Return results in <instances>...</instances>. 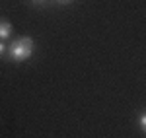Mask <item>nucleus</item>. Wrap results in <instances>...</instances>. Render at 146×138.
<instances>
[{
  "mask_svg": "<svg viewBox=\"0 0 146 138\" xmlns=\"http://www.w3.org/2000/svg\"><path fill=\"white\" fill-rule=\"evenodd\" d=\"M33 39L31 37H20L16 39L10 47H8V55H10V60L14 62H23L27 58H31L33 55Z\"/></svg>",
  "mask_w": 146,
  "mask_h": 138,
  "instance_id": "nucleus-1",
  "label": "nucleus"
},
{
  "mask_svg": "<svg viewBox=\"0 0 146 138\" xmlns=\"http://www.w3.org/2000/svg\"><path fill=\"white\" fill-rule=\"evenodd\" d=\"M10 35H12V23L4 18H0V41L8 39Z\"/></svg>",
  "mask_w": 146,
  "mask_h": 138,
  "instance_id": "nucleus-2",
  "label": "nucleus"
},
{
  "mask_svg": "<svg viewBox=\"0 0 146 138\" xmlns=\"http://www.w3.org/2000/svg\"><path fill=\"white\" fill-rule=\"evenodd\" d=\"M138 127L142 128V132L146 134V111H142V113L138 115Z\"/></svg>",
  "mask_w": 146,
  "mask_h": 138,
  "instance_id": "nucleus-3",
  "label": "nucleus"
},
{
  "mask_svg": "<svg viewBox=\"0 0 146 138\" xmlns=\"http://www.w3.org/2000/svg\"><path fill=\"white\" fill-rule=\"evenodd\" d=\"M4 53H6V45H4V41H0V58L4 57Z\"/></svg>",
  "mask_w": 146,
  "mask_h": 138,
  "instance_id": "nucleus-4",
  "label": "nucleus"
},
{
  "mask_svg": "<svg viewBox=\"0 0 146 138\" xmlns=\"http://www.w3.org/2000/svg\"><path fill=\"white\" fill-rule=\"evenodd\" d=\"M31 2H33V4H45L47 0H31Z\"/></svg>",
  "mask_w": 146,
  "mask_h": 138,
  "instance_id": "nucleus-5",
  "label": "nucleus"
},
{
  "mask_svg": "<svg viewBox=\"0 0 146 138\" xmlns=\"http://www.w3.org/2000/svg\"><path fill=\"white\" fill-rule=\"evenodd\" d=\"M56 2H60V4H68V2H72V0H56Z\"/></svg>",
  "mask_w": 146,
  "mask_h": 138,
  "instance_id": "nucleus-6",
  "label": "nucleus"
}]
</instances>
